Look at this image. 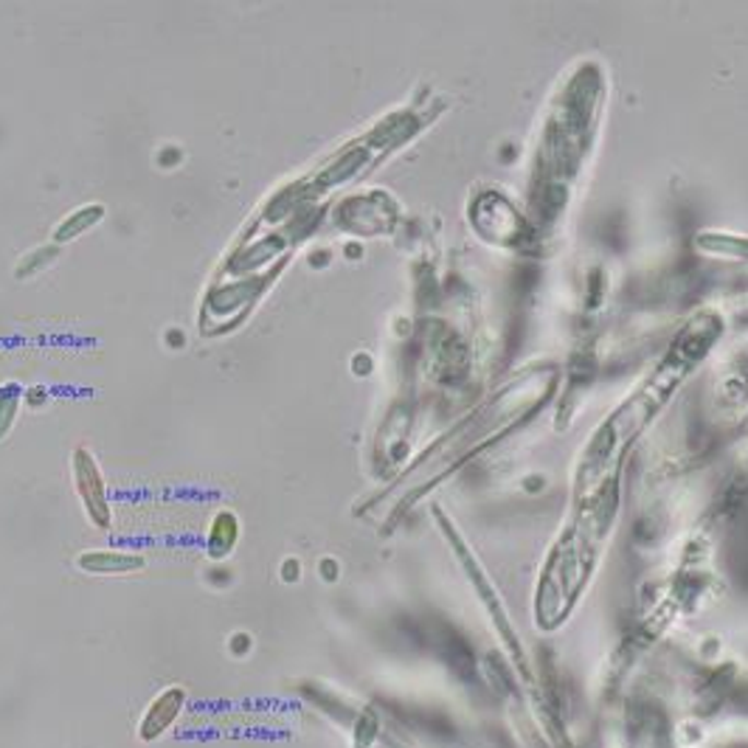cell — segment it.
<instances>
[{
  "mask_svg": "<svg viewBox=\"0 0 748 748\" xmlns=\"http://www.w3.org/2000/svg\"><path fill=\"white\" fill-rule=\"evenodd\" d=\"M54 259H57V248H51V245H46V248H34L32 254H26L23 259H20V265L14 268V276H17V279H28V276L48 268Z\"/></svg>",
  "mask_w": 748,
  "mask_h": 748,
  "instance_id": "obj_7",
  "label": "cell"
},
{
  "mask_svg": "<svg viewBox=\"0 0 748 748\" xmlns=\"http://www.w3.org/2000/svg\"><path fill=\"white\" fill-rule=\"evenodd\" d=\"M20 397H23V388L17 383H7L0 388V440L12 431L14 417L20 411Z\"/></svg>",
  "mask_w": 748,
  "mask_h": 748,
  "instance_id": "obj_6",
  "label": "cell"
},
{
  "mask_svg": "<svg viewBox=\"0 0 748 748\" xmlns=\"http://www.w3.org/2000/svg\"><path fill=\"white\" fill-rule=\"evenodd\" d=\"M302 577V563L295 558H290V560H284L282 563V580L284 583H295V580Z\"/></svg>",
  "mask_w": 748,
  "mask_h": 748,
  "instance_id": "obj_9",
  "label": "cell"
},
{
  "mask_svg": "<svg viewBox=\"0 0 748 748\" xmlns=\"http://www.w3.org/2000/svg\"><path fill=\"white\" fill-rule=\"evenodd\" d=\"M324 569H327V571H324V577H327V580L338 577V574H332V563H329V560H327V563H324Z\"/></svg>",
  "mask_w": 748,
  "mask_h": 748,
  "instance_id": "obj_10",
  "label": "cell"
},
{
  "mask_svg": "<svg viewBox=\"0 0 748 748\" xmlns=\"http://www.w3.org/2000/svg\"><path fill=\"white\" fill-rule=\"evenodd\" d=\"M250 633H234L231 636V642H229V650H231V656H236V658H243L245 653L250 650Z\"/></svg>",
  "mask_w": 748,
  "mask_h": 748,
  "instance_id": "obj_8",
  "label": "cell"
},
{
  "mask_svg": "<svg viewBox=\"0 0 748 748\" xmlns=\"http://www.w3.org/2000/svg\"><path fill=\"white\" fill-rule=\"evenodd\" d=\"M71 470H73V484H77L79 501L85 506L87 518H91L93 526L98 529H107L113 521V510H110V499H107V484L105 476L98 470L96 459L87 447H77L71 459Z\"/></svg>",
  "mask_w": 748,
  "mask_h": 748,
  "instance_id": "obj_1",
  "label": "cell"
},
{
  "mask_svg": "<svg viewBox=\"0 0 748 748\" xmlns=\"http://www.w3.org/2000/svg\"><path fill=\"white\" fill-rule=\"evenodd\" d=\"M79 571L85 574H132V571H141L147 565L144 554L138 551H121V549H96V551H85L77 558Z\"/></svg>",
  "mask_w": 748,
  "mask_h": 748,
  "instance_id": "obj_3",
  "label": "cell"
},
{
  "mask_svg": "<svg viewBox=\"0 0 748 748\" xmlns=\"http://www.w3.org/2000/svg\"><path fill=\"white\" fill-rule=\"evenodd\" d=\"M186 709V689L184 687H166L161 689L150 703H147L144 715L138 721V740L155 743L175 726V721L184 715Z\"/></svg>",
  "mask_w": 748,
  "mask_h": 748,
  "instance_id": "obj_2",
  "label": "cell"
},
{
  "mask_svg": "<svg viewBox=\"0 0 748 748\" xmlns=\"http://www.w3.org/2000/svg\"><path fill=\"white\" fill-rule=\"evenodd\" d=\"M236 540H239V518L231 510L217 512L211 521L209 538H206V551L211 560H225L234 551Z\"/></svg>",
  "mask_w": 748,
  "mask_h": 748,
  "instance_id": "obj_4",
  "label": "cell"
},
{
  "mask_svg": "<svg viewBox=\"0 0 748 748\" xmlns=\"http://www.w3.org/2000/svg\"><path fill=\"white\" fill-rule=\"evenodd\" d=\"M102 217H105V206L102 203L82 206V209L71 211V214H68L66 220L57 225V231H54V239H57V243H71V239H77V236L85 234L87 229H93V225H96Z\"/></svg>",
  "mask_w": 748,
  "mask_h": 748,
  "instance_id": "obj_5",
  "label": "cell"
}]
</instances>
